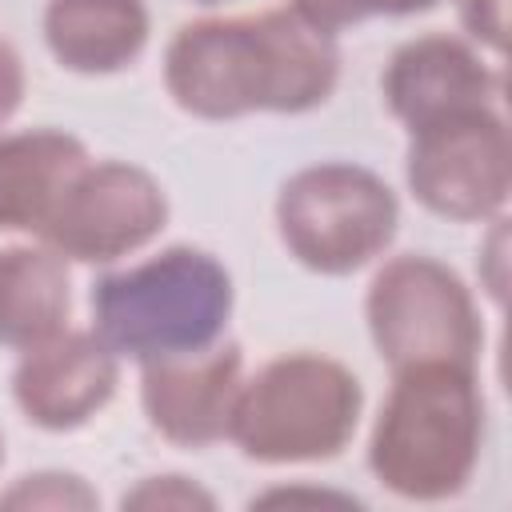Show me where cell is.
<instances>
[{"instance_id":"21","label":"cell","mask_w":512,"mask_h":512,"mask_svg":"<svg viewBox=\"0 0 512 512\" xmlns=\"http://www.w3.org/2000/svg\"><path fill=\"white\" fill-rule=\"evenodd\" d=\"M256 504H360L356 496L348 492H328V488H272V492H260L252 496V508Z\"/></svg>"},{"instance_id":"10","label":"cell","mask_w":512,"mask_h":512,"mask_svg":"<svg viewBox=\"0 0 512 512\" xmlns=\"http://www.w3.org/2000/svg\"><path fill=\"white\" fill-rule=\"evenodd\" d=\"M140 368V404L164 440L180 448H208L228 436L244 384V360L236 344H212L200 352L148 360Z\"/></svg>"},{"instance_id":"17","label":"cell","mask_w":512,"mask_h":512,"mask_svg":"<svg viewBox=\"0 0 512 512\" xmlns=\"http://www.w3.org/2000/svg\"><path fill=\"white\" fill-rule=\"evenodd\" d=\"M436 0H292L288 8L300 12L308 24L324 28V32H340V28H352L360 20H372V16H412V12H424L432 8Z\"/></svg>"},{"instance_id":"6","label":"cell","mask_w":512,"mask_h":512,"mask_svg":"<svg viewBox=\"0 0 512 512\" xmlns=\"http://www.w3.org/2000/svg\"><path fill=\"white\" fill-rule=\"evenodd\" d=\"M364 316L368 336L392 372L420 364L476 368L484 344L476 300L468 284L432 256H392L368 284Z\"/></svg>"},{"instance_id":"23","label":"cell","mask_w":512,"mask_h":512,"mask_svg":"<svg viewBox=\"0 0 512 512\" xmlns=\"http://www.w3.org/2000/svg\"><path fill=\"white\" fill-rule=\"evenodd\" d=\"M200 4H216V0H200Z\"/></svg>"},{"instance_id":"2","label":"cell","mask_w":512,"mask_h":512,"mask_svg":"<svg viewBox=\"0 0 512 512\" xmlns=\"http://www.w3.org/2000/svg\"><path fill=\"white\" fill-rule=\"evenodd\" d=\"M484 448V396L468 364L392 372L368 440L372 476L400 500L436 504L468 488Z\"/></svg>"},{"instance_id":"19","label":"cell","mask_w":512,"mask_h":512,"mask_svg":"<svg viewBox=\"0 0 512 512\" xmlns=\"http://www.w3.org/2000/svg\"><path fill=\"white\" fill-rule=\"evenodd\" d=\"M480 280L492 292V300H504V284H508V220L504 216L492 220V232L480 256Z\"/></svg>"},{"instance_id":"8","label":"cell","mask_w":512,"mask_h":512,"mask_svg":"<svg viewBox=\"0 0 512 512\" xmlns=\"http://www.w3.org/2000/svg\"><path fill=\"white\" fill-rule=\"evenodd\" d=\"M168 224V196L152 172L128 160H88L40 232L64 260L112 264Z\"/></svg>"},{"instance_id":"12","label":"cell","mask_w":512,"mask_h":512,"mask_svg":"<svg viewBox=\"0 0 512 512\" xmlns=\"http://www.w3.org/2000/svg\"><path fill=\"white\" fill-rule=\"evenodd\" d=\"M84 164V140L64 128L0 132V232L40 236Z\"/></svg>"},{"instance_id":"16","label":"cell","mask_w":512,"mask_h":512,"mask_svg":"<svg viewBox=\"0 0 512 512\" xmlns=\"http://www.w3.org/2000/svg\"><path fill=\"white\" fill-rule=\"evenodd\" d=\"M120 508H136V512H212L216 496L204 484H196L192 476L164 472V476H144L136 488H128L120 496Z\"/></svg>"},{"instance_id":"14","label":"cell","mask_w":512,"mask_h":512,"mask_svg":"<svg viewBox=\"0 0 512 512\" xmlns=\"http://www.w3.org/2000/svg\"><path fill=\"white\" fill-rule=\"evenodd\" d=\"M68 264L52 244L0 248V344L32 348L68 328Z\"/></svg>"},{"instance_id":"13","label":"cell","mask_w":512,"mask_h":512,"mask_svg":"<svg viewBox=\"0 0 512 512\" xmlns=\"http://www.w3.org/2000/svg\"><path fill=\"white\" fill-rule=\"evenodd\" d=\"M44 44L68 72H120L148 44V8L144 0H48Z\"/></svg>"},{"instance_id":"18","label":"cell","mask_w":512,"mask_h":512,"mask_svg":"<svg viewBox=\"0 0 512 512\" xmlns=\"http://www.w3.org/2000/svg\"><path fill=\"white\" fill-rule=\"evenodd\" d=\"M460 20L468 36L492 52H504L508 44V0H456Z\"/></svg>"},{"instance_id":"9","label":"cell","mask_w":512,"mask_h":512,"mask_svg":"<svg viewBox=\"0 0 512 512\" xmlns=\"http://www.w3.org/2000/svg\"><path fill=\"white\" fill-rule=\"evenodd\" d=\"M120 356L96 332H56L24 348L12 372V400L28 424L72 432L88 424L116 392Z\"/></svg>"},{"instance_id":"7","label":"cell","mask_w":512,"mask_h":512,"mask_svg":"<svg viewBox=\"0 0 512 512\" xmlns=\"http://www.w3.org/2000/svg\"><path fill=\"white\" fill-rule=\"evenodd\" d=\"M412 196L444 220H496L512 192V136L500 108H476L408 132Z\"/></svg>"},{"instance_id":"15","label":"cell","mask_w":512,"mask_h":512,"mask_svg":"<svg viewBox=\"0 0 512 512\" xmlns=\"http://www.w3.org/2000/svg\"><path fill=\"white\" fill-rule=\"evenodd\" d=\"M100 496L96 488L76 476V472H60V468H44V472H28L20 480H12L0 492V508H16V512H88L96 508Z\"/></svg>"},{"instance_id":"11","label":"cell","mask_w":512,"mask_h":512,"mask_svg":"<svg viewBox=\"0 0 512 512\" xmlns=\"http://www.w3.org/2000/svg\"><path fill=\"white\" fill-rule=\"evenodd\" d=\"M384 104L408 128L420 132L436 120L496 108L500 76L484 64V56L448 32H428L400 44L384 68Z\"/></svg>"},{"instance_id":"1","label":"cell","mask_w":512,"mask_h":512,"mask_svg":"<svg viewBox=\"0 0 512 512\" xmlns=\"http://www.w3.org/2000/svg\"><path fill=\"white\" fill-rule=\"evenodd\" d=\"M340 80L336 36L292 8L184 24L164 52V88L200 120L312 112Z\"/></svg>"},{"instance_id":"22","label":"cell","mask_w":512,"mask_h":512,"mask_svg":"<svg viewBox=\"0 0 512 512\" xmlns=\"http://www.w3.org/2000/svg\"><path fill=\"white\" fill-rule=\"evenodd\" d=\"M0 468H4V432H0Z\"/></svg>"},{"instance_id":"3","label":"cell","mask_w":512,"mask_h":512,"mask_svg":"<svg viewBox=\"0 0 512 512\" xmlns=\"http://www.w3.org/2000/svg\"><path fill=\"white\" fill-rule=\"evenodd\" d=\"M228 312V268L192 244L164 248L92 284V332L136 364L212 348L224 336Z\"/></svg>"},{"instance_id":"5","label":"cell","mask_w":512,"mask_h":512,"mask_svg":"<svg viewBox=\"0 0 512 512\" xmlns=\"http://www.w3.org/2000/svg\"><path fill=\"white\" fill-rule=\"evenodd\" d=\"M396 192L364 164L320 160L292 172L276 196V228L296 264L348 276L372 264L396 236Z\"/></svg>"},{"instance_id":"20","label":"cell","mask_w":512,"mask_h":512,"mask_svg":"<svg viewBox=\"0 0 512 512\" xmlns=\"http://www.w3.org/2000/svg\"><path fill=\"white\" fill-rule=\"evenodd\" d=\"M24 84H28V76H24V60H20V52L0 36V128L12 120V112L20 108V100H24Z\"/></svg>"},{"instance_id":"4","label":"cell","mask_w":512,"mask_h":512,"mask_svg":"<svg viewBox=\"0 0 512 512\" xmlns=\"http://www.w3.org/2000/svg\"><path fill=\"white\" fill-rule=\"evenodd\" d=\"M364 408L352 368L320 352L268 360L240 384L228 440L256 464H312L348 448Z\"/></svg>"}]
</instances>
